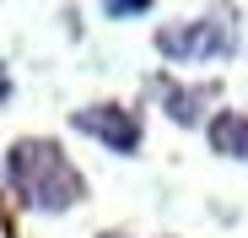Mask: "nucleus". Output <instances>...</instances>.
<instances>
[{
  "label": "nucleus",
  "mask_w": 248,
  "mask_h": 238,
  "mask_svg": "<svg viewBox=\"0 0 248 238\" xmlns=\"http://www.w3.org/2000/svg\"><path fill=\"white\" fill-rule=\"evenodd\" d=\"M6 179L22 195V206H32V211H70L87 195V179L70 168V157L38 136H27L6 152Z\"/></svg>",
  "instance_id": "nucleus-1"
},
{
  "label": "nucleus",
  "mask_w": 248,
  "mask_h": 238,
  "mask_svg": "<svg viewBox=\"0 0 248 238\" xmlns=\"http://www.w3.org/2000/svg\"><path fill=\"white\" fill-rule=\"evenodd\" d=\"M156 49L168 60H227L237 49V27L227 17H200V22H184V27H162Z\"/></svg>",
  "instance_id": "nucleus-2"
},
{
  "label": "nucleus",
  "mask_w": 248,
  "mask_h": 238,
  "mask_svg": "<svg viewBox=\"0 0 248 238\" xmlns=\"http://www.w3.org/2000/svg\"><path fill=\"white\" fill-rule=\"evenodd\" d=\"M70 125H76L81 136L103 141L108 152H135V146H140V119H135L130 108H119V103H92V108H76V114H70Z\"/></svg>",
  "instance_id": "nucleus-3"
},
{
  "label": "nucleus",
  "mask_w": 248,
  "mask_h": 238,
  "mask_svg": "<svg viewBox=\"0 0 248 238\" xmlns=\"http://www.w3.org/2000/svg\"><path fill=\"white\" fill-rule=\"evenodd\" d=\"M211 146H216L221 157H248V119L232 114V108H221V114L211 119Z\"/></svg>",
  "instance_id": "nucleus-4"
},
{
  "label": "nucleus",
  "mask_w": 248,
  "mask_h": 238,
  "mask_svg": "<svg viewBox=\"0 0 248 238\" xmlns=\"http://www.w3.org/2000/svg\"><path fill=\"white\" fill-rule=\"evenodd\" d=\"M211 98H216L211 87H194V92H189V87H173V92H168V114L178 119V125H194V119H200V103H211Z\"/></svg>",
  "instance_id": "nucleus-5"
},
{
  "label": "nucleus",
  "mask_w": 248,
  "mask_h": 238,
  "mask_svg": "<svg viewBox=\"0 0 248 238\" xmlns=\"http://www.w3.org/2000/svg\"><path fill=\"white\" fill-rule=\"evenodd\" d=\"M108 17H146V0H108Z\"/></svg>",
  "instance_id": "nucleus-6"
},
{
  "label": "nucleus",
  "mask_w": 248,
  "mask_h": 238,
  "mask_svg": "<svg viewBox=\"0 0 248 238\" xmlns=\"http://www.w3.org/2000/svg\"><path fill=\"white\" fill-rule=\"evenodd\" d=\"M103 238H124V233H103Z\"/></svg>",
  "instance_id": "nucleus-7"
}]
</instances>
